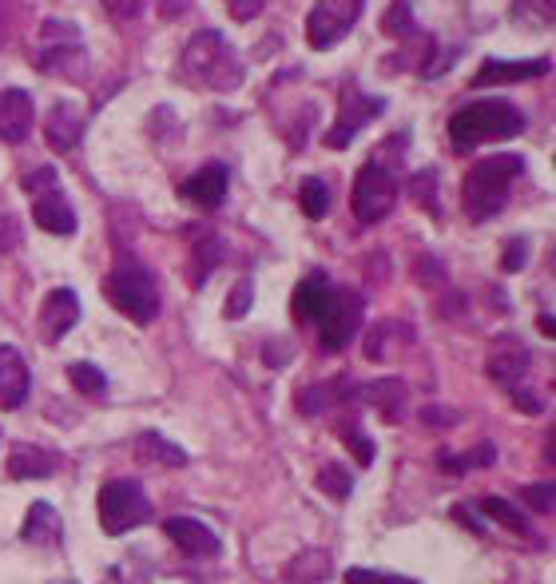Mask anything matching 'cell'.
<instances>
[{
  "mask_svg": "<svg viewBox=\"0 0 556 584\" xmlns=\"http://www.w3.org/2000/svg\"><path fill=\"white\" fill-rule=\"evenodd\" d=\"M226 188H231V171H226L223 163H208V168H199L191 180H183L180 195L188 199L191 208L215 211L226 199Z\"/></svg>",
  "mask_w": 556,
  "mask_h": 584,
  "instance_id": "12",
  "label": "cell"
},
{
  "mask_svg": "<svg viewBox=\"0 0 556 584\" xmlns=\"http://www.w3.org/2000/svg\"><path fill=\"white\" fill-rule=\"evenodd\" d=\"M40 334L44 342H60L68 330L80 322V299H75L72 286H57V291H48L44 302H40Z\"/></svg>",
  "mask_w": 556,
  "mask_h": 584,
  "instance_id": "10",
  "label": "cell"
},
{
  "mask_svg": "<svg viewBox=\"0 0 556 584\" xmlns=\"http://www.w3.org/2000/svg\"><path fill=\"white\" fill-rule=\"evenodd\" d=\"M509 397H513V405H517V410H525V414H540V402H537L533 394H528L525 386H513Z\"/></svg>",
  "mask_w": 556,
  "mask_h": 584,
  "instance_id": "42",
  "label": "cell"
},
{
  "mask_svg": "<svg viewBox=\"0 0 556 584\" xmlns=\"http://www.w3.org/2000/svg\"><path fill=\"white\" fill-rule=\"evenodd\" d=\"M382 32L386 37H414V9H410V0H394L382 17Z\"/></svg>",
  "mask_w": 556,
  "mask_h": 584,
  "instance_id": "32",
  "label": "cell"
},
{
  "mask_svg": "<svg viewBox=\"0 0 556 584\" xmlns=\"http://www.w3.org/2000/svg\"><path fill=\"white\" fill-rule=\"evenodd\" d=\"M29 362L17 346H0V410H20L29 402Z\"/></svg>",
  "mask_w": 556,
  "mask_h": 584,
  "instance_id": "15",
  "label": "cell"
},
{
  "mask_svg": "<svg viewBox=\"0 0 556 584\" xmlns=\"http://www.w3.org/2000/svg\"><path fill=\"white\" fill-rule=\"evenodd\" d=\"M319 490L334 501H346L350 493H354V477H350V470H342V465L331 462L319 470Z\"/></svg>",
  "mask_w": 556,
  "mask_h": 584,
  "instance_id": "31",
  "label": "cell"
},
{
  "mask_svg": "<svg viewBox=\"0 0 556 584\" xmlns=\"http://www.w3.org/2000/svg\"><path fill=\"white\" fill-rule=\"evenodd\" d=\"M180 72L191 88H211V92H235L243 84V60L215 29H203L188 40Z\"/></svg>",
  "mask_w": 556,
  "mask_h": 584,
  "instance_id": "2",
  "label": "cell"
},
{
  "mask_svg": "<svg viewBox=\"0 0 556 584\" xmlns=\"http://www.w3.org/2000/svg\"><path fill=\"white\" fill-rule=\"evenodd\" d=\"M513 20H525L533 29H553V0H517Z\"/></svg>",
  "mask_w": 556,
  "mask_h": 584,
  "instance_id": "33",
  "label": "cell"
},
{
  "mask_svg": "<svg viewBox=\"0 0 556 584\" xmlns=\"http://www.w3.org/2000/svg\"><path fill=\"white\" fill-rule=\"evenodd\" d=\"M497 462V450H493L489 442L485 445H473L465 457H457V453L442 450V457H437V465H442L445 473H465V470H482V465H493Z\"/></svg>",
  "mask_w": 556,
  "mask_h": 584,
  "instance_id": "27",
  "label": "cell"
},
{
  "mask_svg": "<svg viewBox=\"0 0 556 584\" xmlns=\"http://www.w3.org/2000/svg\"><path fill=\"white\" fill-rule=\"evenodd\" d=\"M60 470V457L40 445H17L9 453V477L12 481H32V477H52Z\"/></svg>",
  "mask_w": 556,
  "mask_h": 584,
  "instance_id": "20",
  "label": "cell"
},
{
  "mask_svg": "<svg viewBox=\"0 0 556 584\" xmlns=\"http://www.w3.org/2000/svg\"><path fill=\"white\" fill-rule=\"evenodd\" d=\"M366 0H319L306 17V40L311 48H334L354 32Z\"/></svg>",
  "mask_w": 556,
  "mask_h": 584,
  "instance_id": "7",
  "label": "cell"
},
{
  "mask_svg": "<svg viewBox=\"0 0 556 584\" xmlns=\"http://www.w3.org/2000/svg\"><path fill=\"white\" fill-rule=\"evenodd\" d=\"M520 497L533 505V513H540V517H553L556 497H553V485H548V481H533V485H525V490H520Z\"/></svg>",
  "mask_w": 556,
  "mask_h": 584,
  "instance_id": "34",
  "label": "cell"
},
{
  "mask_svg": "<svg viewBox=\"0 0 556 584\" xmlns=\"http://www.w3.org/2000/svg\"><path fill=\"white\" fill-rule=\"evenodd\" d=\"M20 537L29 541V545H60V517L57 510L48 505V501H37V505H29V517H24V528H20Z\"/></svg>",
  "mask_w": 556,
  "mask_h": 584,
  "instance_id": "22",
  "label": "cell"
},
{
  "mask_svg": "<svg viewBox=\"0 0 556 584\" xmlns=\"http://www.w3.org/2000/svg\"><path fill=\"white\" fill-rule=\"evenodd\" d=\"M104 9L112 12L115 20H132L143 12V0H104Z\"/></svg>",
  "mask_w": 556,
  "mask_h": 584,
  "instance_id": "40",
  "label": "cell"
},
{
  "mask_svg": "<svg viewBox=\"0 0 556 584\" xmlns=\"http://www.w3.org/2000/svg\"><path fill=\"white\" fill-rule=\"evenodd\" d=\"M525 132V112L509 100H473L449 115L453 151H473L482 143H505Z\"/></svg>",
  "mask_w": 556,
  "mask_h": 584,
  "instance_id": "1",
  "label": "cell"
},
{
  "mask_svg": "<svg viewBox=\"0 0 556 584\" xmlns=\"http://www.w3.org/2000/svg\"><path fill=\"white\" fill-rule=\"evenodd\" d=\"M299 208L306 219H326V211H331V188H326V180H319V175L302 180L299 183Z\"/></svg>",
  "mask_w": 556,
  "mask_h": 584,
  "instance_id": "26",
  "label": "cell"
},
{
  "mask_svg": "<svg viewBox=\"0 0 556 584\" xmlns=\"http://www.w3.org/2000/svg\"><path fill=\"white\" fill-rule=\"evenodd\" d=\"M520 171H525V160H520V155H509V151L473 163L469 175H465V188H462L465 215H469L473 223H485V219L501 215L505 203H509L513 180H517Z\"/></svg>",
  "mask_w": 556,
  "mask_h": 584,
  "instance_id": "3",
  "label": "cell"
},
{
  "mask_svg": "<svg viewBox=\"0 0 556 584\" xmlns=\"http://www.w3.org/2000/svg\"><path fill=\"white\" fill-rule=\"evenodd\" d=\"M219 259H223V246H219L215 235H203L195 243V271H191V286H203L208 283V274L219 266Z\"/></svg>",
  "mask_w": 556,
  "mask_h": 584,
  "instance_id": "30",
  "label": "cell"
},
{
  "mask_svg": "<svg viewBox=\"0 0 556 584\" xmlns=\"http://www.w3.org/2000/svg\"><path fill=\"white\" fill-rule=\"evenodd\" d=\"M95 513H100V528H104L108 537H123V533L148 525L151 501H148V493L140 490V481L115 477V481H104V485H100Z\"/></svg>",
  "mask_w": 556,
  "mask_h": 584,
  "instance_id": "5",
  "label": "cell"
},
{
  "mask_svg": "<svg viewBox=\"0 0 556 584\" xmlns=\"http://www.w3.org/2000/svg\"><path fill=\"white\" fill-rule=\"evenodd\" d=\"M37 68L40 72H57V75H84L88 68V57H84V48L75 44V40H64V44H48L44 52L37 57Z\"/></svg>",
  "mask_w": 556,
  "mask_h": 584,
  "instance_id": "21",
  "label": "cell"
},
{
  "mask_svg": "<svg viewBox=\"0 0 556 584\" xmlns=\"http://www.w3.org/2000/svg\"><path fill=\"white\" fill-rule=\"evenodd\" d=\"M68 382H72V390H80L84 397H104L108 394L104 370L92 366V362H72V366H68Z\"/></svg>",
  "mask_w": 556,
  "mask_h": 584,
  "instance_id": "28",
  "label": "cell"
},
{
  "mask_svg": "<svg viewBox=\"0 0 556 584\" xmlns=\"http://www.w3.org/2000/svg\"><path fill=\"white\" fill-rule=\"evenodd\" d=\"M525 259H528V243H525V239H513L509 251H505V271H520V266H525Z\"/></svg>",
  "mask_w": 556,
  "mask_h": 584,
  "instance_id": "41",
  "label": "cell"
},
{
  "mask_svg": "<svg viewBox=\"0 0 556 584\" xmlns=\"http://www.w3.org/2000/svg\"><path fill=\"white\" fill-rule=\"evenodd\" d=\"M24 191H29L32 199L37 195H48V191H60V175L57 168H37L24 175Z\"/></svg>",
  "mask_w": 556,
  "mask_h": 584,
  "instance_id": "36",
  "label": "cell"
},
{
  "mask_svg": "<svg viewBox=\"0 0 556 584\" xmlns=\"http://www.w3.org/2000/svg\"><path fill=\"white\" fill-rule=\"evenodd\" d=\"M382 112H386V100H382V95H366V92L346 88V92H342L338 120H334V128L326 132V148H334V151L350 148V140H354L370 120H377Z\"/></svg>",
  "mask_w": 556,
  "mask_h": 584,
  "instance_id": "9",
  "label": "cell"
},
{
  "mask_svg": "<svg viewBox=\"0 0 556 584\" xmlns=\"http://www.w3.org/2000/svg\"><path fill=\"white\" fill-rule=\"evenodd\" d=\"M346 584H417L410 576H390V573H374V568H350Z\"/></svg>",
  "mask_w": 556,
  "mask_h": 584,
  "instance_id": "39",
  "label": "cell"
},
{
  "mask_svg": "<svg viewBox=\"0 0 556 584\" xmlns=\"http://www.w3.org/2000/svg\"><path fill=\"white\" fill-rule=\"evenodd\" d=\"M163 537H171V545L180 548V553L188 556H203V561H211V556H219V537L211 533L203 521L195 517H168L163 521Z\"/></svg>",
  "mask_w": 556,
  "mask_h": 584,
  "instance_id": "14",
  "label": "cell"
},
{
  "mask_svg": "<svg viewBox=\"0 0 556 584\" xmlns=\"http://www.w3.org/2000/svg\"><path fill=\"white\" fill-rule=\"evenodd\" d=\"M434 171H422V175H414V180H410V195L417 199V203H425V208L434 211L437 215V199H434Z\"/></svg>",
  "mask_w": 556,
  "mask_h": 584,
  "instance_id": "37",
  "label": "cell"
},
{
  "mask_svg": "<svg viewBox=\"0 0 556 584\" xmlns=\"http://www.w3.org/2000/svg\"><path fill=\"white\" fill-rule=\"evenodd\" d=\"M422 417H429V425H449V422H457V417H453L449 410H425Z\"/></svg>",
  "mask_w": 556,
  "mask_h": 584,
  "instance_id": "43",
  "label": "cell"
},
{
  "mask_svg": "<svg viewBox=\"0 0 556 584\" xmlns=\"http://www.w3.org/2000/svg\"><path fill=\"white\" fill-rule=\"evenodd\" d=\"M44 140L52 151H75L84 140V112L72 100H57L44 115Z\"/></svg>",
  "mask_w": 556,
  "mask_h": 584,
  "instance_id": "16",
  "label": "cell"
},
{
  "mask_svg": "<svg viewBox=\"0 0 556 584\" xmlns=\"http://www.w3.org/2000/svg\"><path fill=\"white\" fill-rule=\"evenodd\" d=\"M331 565L334 561L326 548H302L291 561V568H286V576H291V584H319L331 576Z\"/></svg>",
  "mask_w": 556,
  "mask_h": 584,
  "instance_id": "23",
  "label": "cell"
},
{
  "mask_svg": "<svg viewBox=\"0 0 556 584\" xmlns=\"http://www.w3.org/2000/svg\"><path fill=\"white\" fill-rule=\"evenodd\" d=\"M358 402L374 405L386 422H402V414H406V382L402 377H377L366 390H358Z\"/></svg>",
  "mask_w": 556,
  "mask_h": 584,
  "instance_id": "19",
  "label": "cell"
},
{
  "mask_svg": "<svg viewBox=\"0 0 556 584\" xmlns=\"http://www.w3.org/2000/svg\"><path fill=\"white\" fill-rule=\"evenodd\" d=\"M135 450L148 453L155 465H171V470H183V465H188V453H183L175 442H163L160 434H140L135 437Z\"/></svg>",
  "mask_w": 556,
  "mask_h": 584,
  "instance_id": "25",
  "label": "cell"
},
{
  "mask_svg": "<svg viewBox=\"0 0 556 584\" xmlns=\"http://www.w3.org/2000/svg\"><path fill=\"white\" fill-rule=\"evenodd\" d=\"M482 513H485V517L497 521V525H505L509 533H517V537H528V521L520 517L517 510H513V501H505V497H485V501H482Z\"/></svg>",
  "mask_w": 556,
  "mask_h": 584,
  "instance_id": "29",
  "label": "cell"
},
{
  "mask_svg": "<svg viewBox=\"0 0 556 584\" xmlns=\"http://www.w3.org/2000/svg\"><path fill=\"white\" fill-rule=\"evenodd\" d=\"M104 294L123 319L140 322V326L160 319V286H155V274L140 259L120 255V263L104 279Z\"/></svg>",
  "mask_w": 556,
  "mask_h": 584,
  "instance_id": "4",
  "label": "cell"
},
{
  "mask_svg": "<svg viewBox=\"0 0 556 584\" xmlns=\"http://www.w3.org/2000/svg\"><path fill=\"white\" fill-rule=\"evenodd\" d=\"M334 299V283L326 274H306L299 286H294V299H291V314L299 322H319L326 314Z\"/></svg>",
  "mask_w": 556,
  "mask_h": 584,
  "instance_id": "17",
  "label": "cell"
},
{
  "mask_svg": "<svg viewBox=\"0 0 556 584\" xmlns=\"http://www.w3.org/2000/svg\"><path fill=\"white\" fill-rule=\"evenodd\" d=\"M397 199V180L394 171L382 168L377 160L362 163V171L354 175V195H350V208L358 215V223H382V219L394 211Z\"/></svg>",
  "mask_w": 556,
  "mask_h": 584,
  "instance_id": "6",
  "label": "cell"
},
{
  "mask_svg": "<svg viewBox=\"0 0 556 584\" xmlns=\"http://www.w3.org/2000/svg\"><path fill=\"white\" fill-rule=\"evenodd\" d=\"M342 442L350 445V453L358 457V465L366 470V465H374V442H370L362 430H354V425H342Z\"/></svg>",
  "mask_w": 556,
  "mask_h": 584,
  "instance_id": "35",
  "label": "cell"
},
{
  "mask_svg": "<svg viewBox=\"0 0 556 584\" xmlns=\"http://www.w3.org/2000/svg\"><path fill=\"white\" fill-rule=\"evenodd\" d=\"M362 306H366V302H362L358 291H338V286H334L331 306H326V314L319 319L322 346H326V350H346L350 342L358 339Z\"/></svg>",
  "mask_w": 556,
  "mask_h": 584,
  "instance_id": "8",
  "label": "cell"
},
{
  "mask_svg": "<svg viewBox=\"0 0 556 584\" xmlns=\"http://www.w3.org/2000/svg\"><path fill=\"white\" fill-rule=\"evenodd\" d=\"M537 326H540V334H548V339H553V334H556V322H553V314H540V319H537Z\"/></svg>",
  "mask_w": 556,
  "mask_h": 584,
  "instance_id": "45",
  "label": "cell"
},
{
  "mask_svg": "<svg viewBox=\"0 0 556 584\" xmlns=\"http://www.w3.org/2000/svg\"><path fill=\"white\" fill-rule=\"evenodd\" d=\"M553 72V60H485L473 75V88H497V84H520Z\"/></svg>",
  "mask_w": 556,
  "mask_h": 584,
  "instance_id": "13",
  "label": "cell"
},
{
  "mask_svg": "<svg viewBox=\"0 0 556 584\" xmlns=\"http://www.w3.org/2000/svg\"><path fill=\"white\" fill-rule=\"evenodd\" d=\"M37 123V104L24 88H9L0 92V140L4 143H24Z\"/></svg>",
  "mask_w": 556,
  "mask_h": 584,
  "instance_id": "11",
  "label": "cell"
},
{
  "mask_svg": "<svg viewBox=\"0 0 556 584\" xmlns=\"http://www.w3.org/2000/svg\"><path fill=\"white\" fill-rule=\"evenodd\" d=\"M231 4H235L239 17H251V12H255L259 4H263V0H231Z\"/></svg>",
  "mask_w": 556,
  "mask_h": 584,
  "instance_id": "44",
  "label": "cell"
},
{
  "mask_svg": "<svg viewBox=\"0 0 556 584\" xmlns=\"http://www.w3.org/2000/svg\"><path fill=\"white\" fill-rule=\"evenodd\" d=\"M251 299H255V286H251V279H243V283L235 286V294L226 299V319H243V314L251 311Z\"/></svg>",
  "mask_w": 556,
  "mask_h": 584,
  "instance_id": "38",
  "label": "cell"
},
{
  "mask_svg": "<svg viewBox=\"0 0 556 584\" xmlns=\"http://www.w3.org/2000/svg\"><path fill=\"white\" fill-rule=\"evenodd\" d=\"M32 219L48 235H75V211L64 199V191H48L32 199Z\"/></svg>",
  "mask_w": 556,
  "mask_h": 584,
  "instance_id": "18",
  "label": "cell"
},
{
  "mask_svg": "<svg viewBox=\"0 0 556 584\" xmlns=\"http://www.w3.org/2000/svg\"><path fill=\"white\" fill-rule=\"evenodd\" d=\"M489 377H497L501 386H517L520 377L528 374V350L525 346H517V342H513V350H497V354H493L489 359Z\"/></svg>",
  "mask_w": 556,
  "mask_h": 584,
  "instance_id": "24",
  "label": "cell"
}]
</instances>
